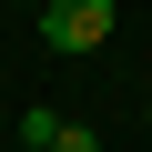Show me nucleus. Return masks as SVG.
I'll use <instances>...</instances> for the list:
<instances>
[{
  "label": "nucleus",
  "mask_w": 152,
  "mask_h": 152,
  "mask_svg": "<svg viewBox=\"0 0 152 152\" xmlns=\"http://www.w3.org/2000/svg\"><path fill=\"white\" fill-rule=\"evenodd\" d=\"M41 41L51 51H102L112 41V0H41Z\"/></svg>",
  "instance_id": "f257e3e1"
},
{
  "label": "nucleus",
  "mask_w": 152,
  "mask_h": 152,
  "mask_svg": "<svg viewBox=\"0 0 152 152\" xmlns=\"http://www.w3.org/2000/svg\"><path fill=\"white\" fill-rule=\"evenodd\" d=\"M20 142H41V152H102V132H91V122H61V112H31V122H20Z\"/></svg>",
  "instance_id": "f03ea898"
},
{
  "label": "nucleus",
  "mask_w": 152,
  "mask_h": 152,
  "mask_svg": "<svg viewBox=\"0 0 152 152\" xmlns=\"http://www.w3.org/2000/svg\"><path fill=\"white\" fill-rule=\"evenodd\" d=\"M20 152H41V142H20Z\"/></svg>",
  "instance_id": "7ed1b4c3"
},
{
  "label": "nucleus",
  "mask_w": 152,
  "mask_h": 152,
  "mask_svg": "<svg viewBox=\"0 0 152 152\" xmlns=\"http://www.w3.org/2000/svg\"><path fill=\"white\" fill-rule=\"evenodd\" d=\"M31 10H41V0H31Z\"/></svg>",
  "instance_id": "20e7f679"
}]
</instances>
